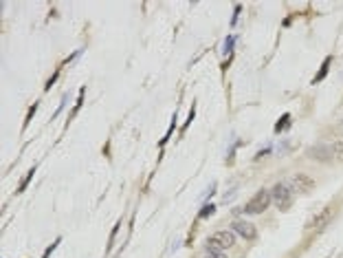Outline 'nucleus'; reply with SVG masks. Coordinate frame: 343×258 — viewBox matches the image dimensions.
<instances>
[{
	"label": "nucleus",
	"mask_w": 343,
	"mask_h": 258,
	"mask_svg": "<svg viewBox=\"0 0 343 258\" xmlns=\"http://www.w3.org/2000/svg\"><path fill=\"white\" fill-rule=\"evenodd\" d=\"M273 203V196L269 190H260L249 199V203L244 205V212L247 214H262L264 210H269V205Z\"/></svg>",
	"instance_id": "1"
},
{
	"label": "nucleus",
	"mask_w": 343,
	"mask_h": 258,
	"mask_svg": "<svg viewBox=\"0 0 343 258\" xmlns=\"http://www.w3.org/2000/svg\"><path fill=\"white\" fill-rule=\"evenodd\" d=\"M271 196H273V203L281 210V212H286V210L293 205V187L288 184H277L273 190H271Z\"/></svg>",
	"instance_id": "2"
},
{
	"label": "nucleus",
	"mask_w": 343,
	"mask_h": 258,
	"mask_svg": "<svg viewBox=\"0 0 343 258\" xmlns=\"http://www.w3.org/2000/svg\"><path fill=\"white\" fill-rule=\"evenodd\" d=\"M207 245H214V247H218V250L224 252V250L236 245V236H233V232H216L207 238Z\"/></svg>",
	"instance_id": "3"
},
{
	"label": "nucleus",
	"mask_w": 343,
	"mask_h": 258,
	"mask_svg": "<svg viewBox=\"0 0 343 258\" xmlns=\"http://www.w3.org/2000/svg\"><path fill=\"white\" fill-rule=\"evenodd\" d=\"M290 187H293L295 192H302V194H308V192H312L314 187V179L308 175H304V172H297V175H293V179H290Z\"/></svg>",
	"instance_id": "4"
},
{
	"label": "nucleus",
	"mask_w": 343,
	"mask_h": 258,
	"mask_svg": "<svg viewBox=\"0 0 343 258\" xmlns=\"http://www.w3.org/2000/svg\"><path fill=\"white\" fill-rule=\"evenodd\" d=\"M233 232L236 234H240L242 238H247V241H253V238L257 236V229H255V225L253 223H247V221H233Z\"/></svg>",
	"instance_id": "5"
},
{
	"label": "nucleus",
	"mask_w": 343,
	"mask_h": 258,
	"mask_svg": "<svg viewBox=\"0 0 343 258\" xmlns=\"http://www.w3.org/2000/svg\"><path fill=\"white\" fill-rule=\"evenodd\" d=\"M310 157L314 161H330L332 159V152H330V146H314L310 150Z\"/></svg>",
	"instance_id": "6"
},
{
	"label": "nucleus",
	"mask_w": 343,
	"mask_h": 258,
	"mask_svg": "<svg viewBox=\"0 0 343 258\" xmlns=\"http://www.w3.org/2000/svg\"><path fill=\"white\" fill-rule=\"evenodd\" d=\"M330 217H332V208H326L323 214H317V217H314V221L310 223L308 227H323V225L330 221Z\"/></svg>",
	"instance_id": "7"
},
{
	"label": "nucleus",
	"mask_w": 343,
	"mask_h": 258,
	"mask_svg": "<svg viewBox=\"0 0 343 258\" xmlns=\"http://www.w3.org/2000/svg\"><path fill=\"white\" fill-rule=\"evenodd\" d=\"M330 152L332 159H341L343 161V139H337L335 144H330Z\"/></svg>",
	"instance_id": "8"
},
{
	"label": "nucleus",
	"mask_w": 343,
	"mask_h": 258,
	"mask_svg": "<svg viewBox=\"0 0 343 258\" xmlns=\"http://www.w3.org/2000/svg\"><path fill=\"white\" fill-rule=\"evenodd\" d=\"M330 62H332V58H326V62H323V67H321V71H319L317 75L312 77V84H317L319 79H323L326 77V73H328V67H330Z\"/></svg>",
	"instance_id": "9"
},
{
	"label": "nucleus",
	"mask_w": 343,
	"mask_h": 258,
	"mask_svg": "<svg viewBox=\"0 0 343 258\" xmlns=\"http://www.w3.org/2000/svg\"><path fill=\"white\" fill-rule=\"evenodd\" d=\"M207 258H227V256H224L222 250H218V247L207 245Z\"/></svg>",
	"instance_id": "10"
},
{
	"label": "nucleus",
	"mask_w": 343,
	"mask_h": 258,
	"mask_svg": "<svg viewBox=\"0 0 343 258\" xmlns=\"http://www.w3.org/2000/svg\"><path fill=\"white\" fill-rule=\"evenodd\" d=\"M288 121H290V115H281L280 117V124L275 126V133H281V128H284V126H288Z\"/></svg>",
	"instance_id": "11"
},
{
	"label": "nucleus",
	"mask_w": 343,
	"mask_h": 258,
	"mask_svg": "<svg viewBox=\"0 0 343 258\" xmlns=\"http://www.w3.org/2000/svg\"><path fill=\"white\" fill-rule=\"evenodd\" d=\"M214 210H216V208H214V205H207V208H205V210H203V212H200V214H198V217H200V219H205V217H209V214H211V212H214Z\"/></svg>",
	"instance_id": "12"
}]
</instances>
